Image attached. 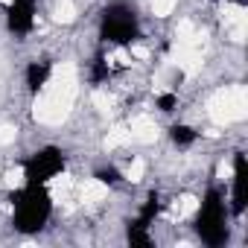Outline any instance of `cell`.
Segmentation results:
<instances>
[{
	"label": "cell",
	"instance_id": "6da1fadb",
	"mask_svg": "<svg viewBox=\"0 0 248 248\" xmlns=\"http://www.w3.org/2000/svg\"><path fill=\"white\" fill-rule=\"evenodd\" d=\"M53 213V202L44 184H24L12 202V225L21 233H38Z\"/></svg>",
	"mask_w": 248,
	"mask_h": 248
},
{
	"label": "cell",
	"instance_id": "7a4b0ae2",
	"mask_svg": "<svg viewBox=\"0 0 248 248\" xmlns=\"http://www.w3.org/2000/svg\"><path fill=\"white\" fill-rule=\"evenodd\" d=\"M99 38L108 47H132L140 38V21L132 3L126 0H114L105 6L102 18H99Z\"/></svg>",
	"mask_w": 248,
	"mask_h": 248
},
{
	"label": "cell",
	"instance_id": "3957f363",
	"mask_svg": "<svg viewBox=\"0 0 248 248\" xmlns=\"http://www.w3.org/2000/svg\"><path fill=\"white\" fill-rule=\"evenodd\" d=\"M228 216H231V207L225 202V193L222 190H207L204 202L199 204V213H196V233L204 245L210 248H219L222 242H228Z\"/></svg>",
	"mask_w": 248,
	"mask_h": 248
},
{
	"label": "cell",
	"instance_id": "277c9868",
	"mask_svg": "<svg viewBox=\"0 0 248 248\" xmlns=\"http://www.w3.org/2000/svg\"><path fill=\"white\" fill-rule=\"evenodd\" d=\"M64 172V152L56 146H44L24 161V184H50Z\"/></svg>",
	"mask_w": 248,
	"mask_h": 248
},
{
	"label": "cell",
	"instance_id": "5b68a950",
	"mask_svg": "<svg viewBox=\"0 0 248 248\" xmlns=\"http://www.w3.org/2000/svg\"><path fill=\"white\" fill-rule=\"evenodd\" d=\"M245 202H248V161L242 152L233 155V172H231V213L242 216L245 213Z\"/></svg>",
	"mask_w": 248,
	"mask_h": 248
},
{
	"label": "cell",
	"instance_id": "8992f818",
	"mask_svg": "<svg viewBox=\"0 0 248 248\" xmlns=\"http://www.w3.org/2000/svg\"><path fill=\"white\" fill-rule=\"evenodd\" d=\"M6 30L15 35H30L35 30V0H9Z\"/></svg>",
	"mask_w": 248,
	"mask_h": 248
},
{
	"label": "cell",
	"instance_id": "52a82bcc",
	"mask_svg": "<svg viewBox=\"0 0 248 248\" xmlns=\"http://www.w3.org/2000/svg\"><path fill=\"white\" fill-rule=\"evenodd\" d=\"M50 76H53V64L50 62H30L27 64V91L30 93H41L47 85H50Z\"/></svg>",
	"mask_w": 248,
	"mask_h": 248
},
{
	"label": "cell",
	"instance_id": "ba28073f",
	"mask_svg": "<svg viewBox=\"0 0 248 248\" xmlns=\"http://www.w3.org/2000/svg\"><path fill=\"white\" fill-rule=\"evenodd\" d=\"M170 138H172V143H175V146L187 149V146H193V143L199 140V132H196L193 126H187V123H178V126H172V129H170Z\"/></svg>",
	"mask_w": 248,
	"mask_h": 248
},
{
	"label": "cell",
	"instance_id": "9c48e42d",
	"mask_svg": "<svg viewBox=\"0 0 248 248\" xmlns=\"http://www.w3.org/2000/svg\"><path fill=\"white\" fill-rule=\"evenodd\" d=\"M155 105H158V111L170 114V111H175V108H178V93H175V91H164V93H158Z\"/></svg>",
	"mask_w": 248,
	"mask_h": 248
},
{
	"label": "cell",
	"instance_id": "30bf717a",
	"mask_svg": "<svg viewBox=\"0 0 248 248\" xmlns=\"http://www.w3.org/2000/svg\"><path fill=\"white\" fill-rule=\"evenodd\" d=\"M225 3H233V6H239V9H242V6H245V0H225Z\"/></svg>",
	"mask_w": 248,
	"mask_h": 248
}]
</instances>
